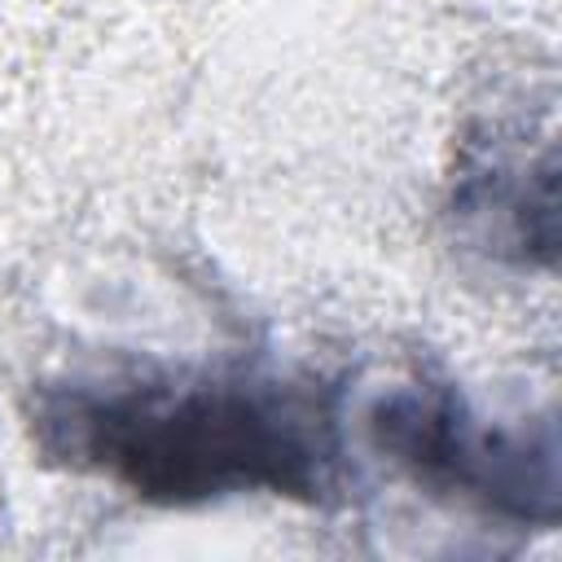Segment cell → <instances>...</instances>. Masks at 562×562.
<instances>
[{
    "label": "cell",
    "mask_w": 562,
    "mask_h": 562,
    "mask_svg": "<svg viewBox=\"0 0 562 562\" xmlns=\"http://www.w3.org/2000/svg\"><path fill=\"white\" fill-rule=\"evenodd\" d=\"M31 435L48 461L101 474L154 505H206L246 492L325 501L338 474V408L321 382L70 378L35 391Z\"/></svg>",
    "instance_id": "1"
},
{
    "label": "cell",
    "mask_w": 562,
    "mask_h": 562,
    "mask_svg": "<svg viewBox=\"0 0 562 562\" xmlns=\"http://www.w3.org/2000/svg\"><path fill=\"white\" fill-rule=\"evenodd\" d=\"M373 443L430 492H448L514 522H558L553 426L509 430L470 413L448 386H400L369 413Z\"/></svg>",
    "instance_id": "2"
}]
</instances>
